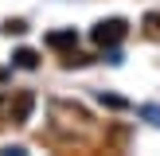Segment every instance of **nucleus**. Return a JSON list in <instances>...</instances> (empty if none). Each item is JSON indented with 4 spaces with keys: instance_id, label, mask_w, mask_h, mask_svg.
Returning a JSON list of instances; mask_svg holds the SVG:
<instances>
[{
    "instance_id": "f257e3e1",
    "label": "nucleus",
    "mask_w": 160,
    "mask_h": 156,
    "mask_svg": "<svg viewBox=\"0 0 160 156\" xmlns=\"http://www.w3.org/2000/svg\"><path fill=\"white\" fill-rule=\"evenodd\" d=\"M31 109H35V94L31 90H16V94H4L0 98V117L12 125H28Z\"/></svg>"
},
{
    "instance_id": "f03ea898",
    "label": "nucleus",
    "mask_w": 160,
    "mask_h": 156,
    "mask_svg": "<svg viewBox=\"0 0 160 156\" xmlns=\"http://www.w3.org/2000/svg\"><path fill=\"white\" fill-rule=\"evenodd\" d=\"M125 31H129V23H125V20H102V23H94L90 35H94V43H98V47H117V43L125 39Z\"/></svg>"
},
{
    "instance_id": "7ed1b4c3",
    "label": "nucleus",
    "mask_w": 160,
    "mask_h": 156,
    "mask_svg": "<svg viewBox=\"0 0 160 156\" xmlns=\"http://www.w3.org/2000/svg\"><path fill=\"white\" fill-rule=\"evenodd\" d=\"M47 43H51V47H78V31H74V27L51 31V35H47Z\"/></svg>"
},
{
    "instance_id": "20e7f679",
    "label": "nucleus",
    "mask_w": 160,
    "mask_h": 156,
    "mask_svg": "<svg viewBox=\"0 0 160 156\" xmlns=\"http://www.w3.org/2000/svg\"><path fill=\"white\" fill-rule=\"evenodd\" d=\"M12 59H16V66H23V70H35V66H39V55L31 51V47H20Z\"/></svg>"
},
{
    "instance_id": "39448f33",
    "label": "nucleus",
    "mask_w": 160,
    "mask_h": 156,
    "mask_svg": "<svg viewBox=\"0 0 160 156\" xmlns=\"http://www.w3.org/2000/svg\"><path fill=\"white\" fill-rule=\"evenodd\" d=\"M98 101H102V105H109V109H129V101H125V98H117V94H106V90L98 94Z\"/></svg>"
},
{
    "instance_id": "423d86ee",
    "label": "nucleus",
    "mask_w": 160,
    "mask_h": 156,
    "mask_svg": "<svg viewBox=\"0 0 160 156\" xmlns=\"http://www.w3.org/2000/svg\"><path fill=\"white\" fill-rule=\"evenodd\" d=\"M141 117H148L152 125H160V105H141Z\"/></svg>"
},
{
    "instance_id": "0eeeda50",
    "label": "nucleus",
    "mask_w": 160,
    "mask_h": 156,
    "mask_svg": "<svg viewBox=\"0 0 160 156\" xmlns=\"http://www.w3.org/2000/svg\"><path fill=\"white\" fill-rule=\"evenodd\" d=\"M145 27H148V35L160 39V16H145Z\"/></svg>"
},
{
    "instance_id": "6e6552de",
    "label": "nucleus",
    "mask_w": 160,
    "mask_h": 156,
    "mask_svg": "<svg viewBox=\"0 0 160 156\" xmlns=\"http://www.w3.org/2000/svg\"><path fill=\"white\" fill-rule=\"evenodd\" d=\"M8 31H12V35H23V31H28V23H23V20H12V23H8Z\"/></svg>"
},
{
    "instance_id": "1a4fd4ad",
    "label": "nucleus",
    "mask_w": 160,
    "mask_h": 156,
    "mask_svg": "<svg viewBox=\"0 0 160 156\" xmlns=\"http://www.w3.org/2000/svg\"><path fill=\"white\" fill-rule=\"evenodd\" d=\"M4 78H8V70H0V82H4Z\"/></svg>"
}]
</instances>
